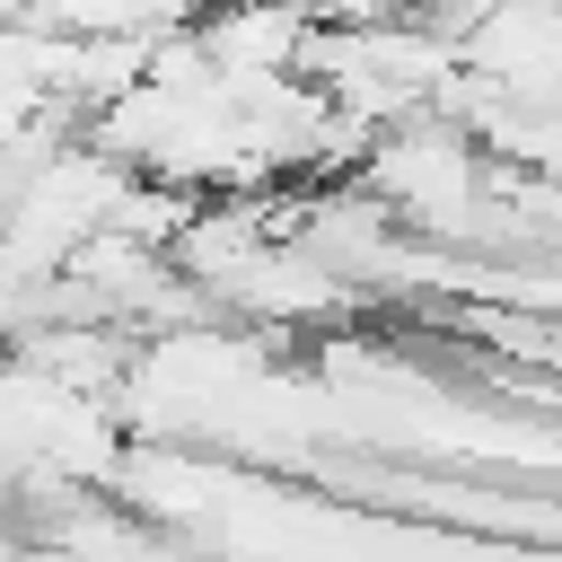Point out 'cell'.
I'll use <instances>...</instances> for the list:
<instances>
[{"label": "cell", "instance_id": "6da1fadb", "mask_svg": "<svg viewBox=\"0 0 562 562\" xmlns=\"http://www.w3.org/2000/svg\"><path fill=\"white\" fill-rule=\"evenodd\" d=\"M369 193L386 202V220H413L430 237H465L474 211H483V158H474V132L439 123V114H404L386 123L369 149Z\"/></svg>", "mask_w": 562, "mask_h": 562}, {"label": "cell", "instance_id": "7a4b0ae2", "mask_svg": "<svg viewBox=\"0 0 562 562\" xmlns=\"http://www.w3.org/2000/svg\"><path fill=\"white\" fill-rule=\"evenodd\" d=\"M307 0H202L193 18V44L211 61V79H272V70H299L307 53Z\"/></svg>", "mask_w": 562, "mask_h": 562}]
</instances>
